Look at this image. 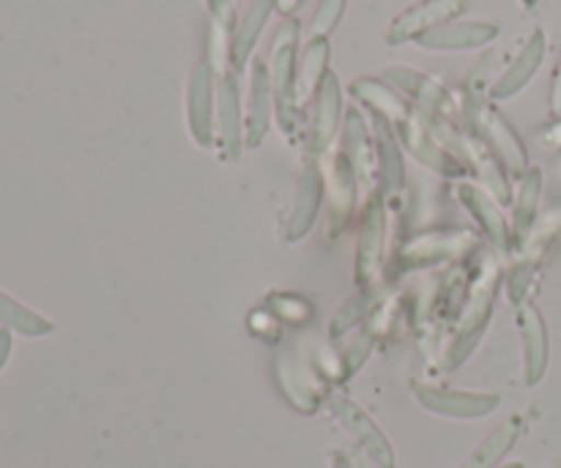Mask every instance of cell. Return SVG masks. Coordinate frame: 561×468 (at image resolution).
I'll use <instances>...</instances> for the list:
<instances>
[{"instance_id":"1","label":"cell","mask_w":561,"mask_h":468,"mask_svg":"<svg viewBox=\"0 0 561 468\" xmlns=\"http://www.w3.org/2000/svg\"><path fill=\"white\" fill-rule=\"evenodd\" d=\"M460 124H463L466 132H471V135L485 142L488 151L504 164L510 175L524 179L529 173L531 164L524 140L507 124V118L488 102V93L460 91Z\"/></svg>"},{"instance_id":"2","label":"cell","mask_w":561,"mask_h":468,"mask_svg":"<svg viewBox=\"0 0 561 468\" xmlns=\"http://www.w3.org/2000/svg\"><path fill=\"white\" fill-rule=\"evenodd\" d=\"M299 20H285L274 33L272 60H268V75H272L274 113H277L279 129L288 135V140L299 137L301 110L296 107V71H299Z\"/></svg>"},{"instance_id":"3","label":"cell","mask_w":561,"mask_h":468,"mask_svg":"<svg viewBox=\"0 0 561 468\" xmlns=\"http://www.w3.org/2000/svg\"><path fill=\"white\" fill-rule=\"evenodd\" d=\"M214 137H217L219 159L236 162L247 146L244 107H241V75L236 69L219 71L217 80V113H214Z\"/></svg>"},{"instance_id":"4","label":"cell","mask_w":561,"mask_h":468,"mask_svg":"<svg viewBox=\"0 0 561 468\" xmlns=\"http://www.w3.org/2000/svg\"><path fill=\"white\" fill-rule=\"evenodd\" d=\"M214 113H217V66L211 55L197 60L186 85V126L192 140L206 151L217 148L214 137Z\"/></svg>"},{"instance_id":"5","label":"cell","mask_w":561,"mask_h":468,"mask_svg":"<svg viewBox=\"0 0 561 468\" xmlns=\"http://www.w3.org/2000/svg\"><path fill=\"white\" fill-rule=\"evenodd\" d=\"M392 129H394V135L403 140V146L409 148V151L414 153L422 164H425V168L436 170V173L447 175V179H463V175L471 173V170L466 168L458 157H455V153H449L447 148H444L442 142L431 135V129H427L425 118H422V113L416 104L411 107V113L405 115L398 126H392Z\"/></svg>"},{"instance_id":"6","label":"cell","mask_w":561,"mask_h":468,"mask_svg":"<svg viewBox=\"0 0 561 468\" xmlns=\"http://www.w3.org/2000/svg\"><path fill=\"white\" fill-rule=\"evenodd\" d=\"M383 75L420 110L438 115V118L460 121V99L449 88H444L442 82L433 80L431 75L411 69V66H389V69H383Z\"/></svg>"},{"instance_id":"7","label":"cell","mask_w":561,"mask_h":468,"mask_svg":"<svg viewBox=\"0 0 561 468\" xmlns=\"http://www.w3.org/2000/svg\"><path fill=\"white\" fill-rule=\"evenodd\" d=\"M496 285H499V277L493 269L488 277H482L480 283H477L474 294H471L469 299V307L460 312L458 334H455L453 345H449L447 351V367H458L460 362H466V356H469L471 351H474V345L482 340V334H485L488 329V321H491Z\"/></svg>"},{"instance_id":"8","label":"cell","mask_w":561,"mask_h":468,"mask_svg":"<svg viewBox=\"0 0 561 468\" xmlns=\"http://www.w3.org/2000/svg\"><path fill=\"white\" fill-rule=\"evenodd\" d=\"M383 241H387V208H383V197L376 192L367 201L359 225V244H356L354 266V283L359 288H370L376 283L378 272H381L383 247H387Z\"/></svg>"},{"instance_id":"9","label":"cell","mask_w":561,"mask_h":468,"mask_svg":"<svg viewBox=\"0 0 561 468\" xmlns=\"http://www.w3.org/2000/svg\"><path fill=\"white\" fill-rule=\"evenodd\" d=\"M340 121H343V88H340L337 75L332 69L323 75L316 96H312V118L310 132H307V153L310 159H318L327 153L332 140L337 137Z\"/></svg>"},{"instance_id":"10","label":"cell","mask_w":561,"mask_h":468,"mask_svg":"<svg viewBox=\"0 0 561 468\" xmlns=\"http://www.w3.org/2000/svg\"><path fill=\"white\" fill-rule=\"evenodd\" d=\"M323 184H327V228L332 239H337L345 228H348L351 217H354L356 206V190H359V179H356L354 168H351L348 157L343 151H334L329 157L327 170H323Z\"/></svg>"},{"instance_id":"11","label":"cell","mask_w":561,"mask_h":468,"mask_svg":"<svg viewBox=\"0 0 561 468\" xmlns=\"http://www.w3.org/2000/svg\"><path fill=\"white\" fill-rule=\"evenodd\" d=\"M466 0H422L420 5H411L403 14L394 16L387 27V44H405L414 42L422 33L433 27L453 22L466 11Z\"/></svg>"},{"instance_id":"12","label":"cell","mask_w":561,"mask_h":468,"mask_svg":"<svg viewBox=\"0 0 561 468\" xmlns=\"http://www.w3.org/2000/svg\"><path fill=\"white\" fill-rule=\"evenodd\" d=\"M546 53H548L546 31H542V27H535V31H531V36L524 42V47L518 49V55L510 60L507 69H504L502 75H499V80L493 82L488 96H491L493 102H507V99L518 96V93L524 91L531 80H535V75L540 71L542 60H546Z\"/></svg>"},{"instance_id":"13","label":"cell","mask_w":561,"mask_h":468,"mask_svg":"<svg viewBox=\"0 0 561 468\" xmlns=\"http://www.w3.org/2000/svg\"><path fill=\"white\" fill-rule=\"evenodd\" d=\"M323 195H327V184H323V170L318 164V159H310L301 173L299 186H296L294 206H290L288 219H285V241L296 244L299 239H305L310 233L312 222L318 217V208H321Z\"/></svg>"},{"instance_id":"14","label":"cell","mask_w":561,"mask_h":468,"mask_svg":"<svg viewBox=\"0 0 561 468\" xmlns=\"http://www.w3.org/2000/svg\"><path fill=\"white\" fill-rule=\"evenodd\" d=\"M474 247H477V239L471 233H460V230H438V233H427V236H420V239L409 241V244L400 250V263H403V269L431 266V263L463 258L466 252L474 250Z\"/></svg>"},{"instance_id":"15","label":"cell","mask_w":561,"mask_h":468,"mask_svg":"<svg viewBox=\"0 0 561 468\" xmlns=\"http://www.w3.org/2000/svg\"><path fill=\"white\" fill-rule=\"evenodd\" d=\"M502 27L496 22H444V25L433 27V31L422 33L414 38V44L425 49H436V53H458V49H480L491 44L499 36Z\"/></svg>"},{"instance_id":"16","label":"cell","mask_w":561,"mask_h":468,"mask_svg":"<svg viewBox=\"0 0 561 468\" xmlns=\"http://www.w3.org/2000/svg\"><path fill=\"white\" fill-rule=\"evenodd\" d=\"M343 153L348 157L356 179L365 190H370L373 181L378 179V146L376 135L367 126L365 115L356 107H348L345 113V132H343Z\"/></svg>"},{"instance_id":"17","label":"cell","mask_w":561,"mask_h":468,"mask_svg":"<svg viewBox=\"0 0 561 468\" xmlns=\"http://www.w3.org/2000/svg\"><path fill=\"white\" fill-rule=\"evenodd\" d=\"M458 197H460V203H463V206L474 214L477 222H480V228H482V233L491 239V244L496 247V250H502V252L513 250L515 247L513 244V225L504 219L502 203H499L491 192L482 190V186H477V184H466V181H460Z\"/></svg>"},{"instance_id":"18","label":"cell","mask_w":561,"mask_h":468,"mask_svg":"<svg viewBox=\"0 0 561 468\" xmlns=\"http://www.w3.org/2000/svg\"><path fill=\"white\" fill-rule=\"evenodd\" d=\"M274 113L272 75H268L266 60L255 58L250 69V96H247L244 126H247V148H257L266 140L268 124Z\"/></svg>"},{"instance_id":"19","label":"cell","mask_w":561,"mask_h":468,"mask_svg":"<svg viewBox=\"0 0 561 468\" xmlns=\"http://www.w3.org/2000/svg\"><path fill=\"white\" fill-rule=\"evenodd\" d=\"M274 11V0H250V5L241 14L239 25L233 27L228 38V64L230 69L241 71L247 69V64L252 60V53H255V44L261 38L263 27H266L268 16Z\"/></svg>"},{"instance_id":"20","label":"cell","mask_w":561,"mask_h":468,"mask_svg":"<svg viewBox=\"0 0 561 468\" xmlns=\"http://www.w3.org/2000/svg\"><path fill=\"white\" fill-rule=\"evenodd\" d=\"M416 400L425 409L444 416H460V420H474V416L491 414L499 406L496 395H471V392H447V389H433L425 384L414 387Z\"/></svg>"},{"instance_id":"21","label":"cell","mask_w":561,"mask_h":468,"mask_svg":"<svg viewBox=\"0 0 561 468\" xmlns=\"http://www.w3.org/2000/svg\"><path fill=\"white\" fill-rule=\"evenodd\" d=\"M332 406H334V414L340 416V422L351 431V436L359 438V444L365 447V453L370 455L373 464L381 468H394L392 447H389L383 433L376 427V422H373L359 406L351 403V400L345 398H334Z\"/></svg>"},{"instance_id":"22","label":"cell","mask_w":561,"mask_h":468,"mask_svg":"<svg viewBox=\"0 0 561 468\" xmlns=\"http://www.w3.org/2000/svg\"><path fill=\"white\" fill-rule=\"evenodd\" d=\"M518 329L524 340V362H526V384H537L546 376L548 367V329L546 318L540 316L535 305L518 307Z\"/></svg>"},{"instance_id":"23","label":"cell","mask_w":561,"mask_h":468,"mask_svg":"<svg viewBox=\"0 0 561 468\" xmlns=\"http://www.w3.org/2000/svg\"><path fill=\"white\" fill-rule=\"evenodd\" d=\"M351 93H354L365 107H370V113L381 115V118H387L392 126H398L400 121L411 113V107H414V104L405 102L394 88L376 80V77H359V80H354L351 82Z\"/></svg>"},{"instance_id":"24","label":"cell","mask_w":561,"mask_h":468,"mask_svg":"<svg viewBox=\"0 0 561 468\" xmlns=\"http://www.w3.org/2000/svg\"><path fill=\"white\" fill-rule=\"evenodd\" d=\"M373 135H376V146H378V181L383 184L387 192H400L405 181V170H403V157H400V146H398V135H394L392 124L381 115L373 113Z\"/></svg>"},{"instance_id":"25","label":"cell","mask_w":561,"mask_h":468,"mask_svg":"<svg viewBox=\"0 0 561 468\" xmlns=\"http://www.w3.org/2000/svg\"><path fill=\"white\" fill-rule=\"evenodd\" d=\"M542 195V170L529 168V173L520 179L518 192H515V208H513V244L524 247L526 239L531 236L537 225V208H540Z\"/></svg>"},{"instance_id":"26","label":"cell","mask_w":561,"mask_h":468,"mask_svg":"<svg viewBox=\"0 0 561 468\" xmlns=\"http://www.w3.org/2000/svg\"><path fill=\"white\" fill-rule=\"evenodd\" d=\"M329 71V38H307L305 55L299 60V71H296V107H305L312 96H316L318 85H321L323 75Z\"/></svg>"},{"instance_id":"27","label":"cell","mask_w":561,"mask_h":468,"mask_svg":"<svg viewBox=\"0 0 561 468\" xmlns=\"http://www.w3.org/2000/svg\"><path fill=\"white\" fill-rule=\"evenodd\" d=\"M518 427H520L518 416H513V420L504 422L502 427H496V431L488 436V442L482 444V447L477 449L469 460H466L463 468H493L496 466L499 460L510 453V447L515 444V438H518Z\"/></svg>"},{"instance_id":"28","label":"cell","mask_w":561,"mask_h":468,"mask_svg":"<svg viewBox=\"0 0 561 468\" xmlns=\"http://www.w3.org/2000/svg\"><path fill=\"white\" fill-rule=\"evenodd\" d=\"M540 261H542V258L524 252V258H520V261H515L513 266H510L507 279H504V288H507V299L513 301L515 307L526 305V296L531 294V285H535Z\"/></svg>"},{"instance_id":"29","label":"cell","mask_w":561,"mask_h":468,"mask_svg":"<svg viewBox=\"0 0 561 468\" xmlns=\"http://www.w3.org/2000/svg\"><path fill=\"white\" fill-rule=\"evenodd\" d=\"M376 301H378V296L367 288L362 290V294H356L354 299L345 301V305L337 310V316L332 318V329H329V334H332V338H340L345 329L356 327L362 318L370 316L373 307H376Z\"/></svg>"},{"instance_id":"30","label":"cell","mask_w":561,"mask_h":468,"mask_svg":"<svg viewBox=\"0 0 561 468\" xmlns=\"http://www.w3.org/2000/svg\"><path fill=\"white\" fill-rule=\"evenodd\" d=\"M345 9H348V0H318L310 20V38H329V33L343 22Z\"/></svg>"},{"instance_id":"31","label":"cell","mask_w":561,"mask_h":468,"mask_svg":"<svg viewBox=\"0 0 561 468\" xmlns=\"http://www.w3.org/2000/svg\"><path fill=\"white\" fill-rule=\"evenodd\" d=\"M493 64H496V53L493 49H488L485 55H480V58L474 60V64L469 66V71H466V80H463V91H471V93H491V75H493Z\"/></svg>"},{"instance_id":"32","label":"cell","mask_w":561,"mask_h":468,"mask_svg":"<svg viewBox=\"0 0 561 468\" xmlns=\"http://www.w3.org/2000/svg\"><path fill=\"white\" fill-rule=\"evenodd\" d=\"M370 349H373L370 329H362V332H356L354 343L348 345V351H345V356H343V376H354V373L365 365L367 356H370Z\"/></svg>"},{"instance_id":"33","label":"cell","mask_w":561,"mask_h":468,"mask_svg":"<svg viewBox=\"0 0 561 468\" xmlns=\"http://www.w3.org/2000/svg\"><path fill=\"white\" fill-rule=\"evenodd\" d=\"M206 9L211 14L214 27L230 36L236 27V0H206Z\"/></svg>"},{"instance_id":"34","label":"cell","mask_w":561,"mask_h":468,"mask_svg":"<svg viewBox=\"0 0 561 468\" xmlns=\"http://www.w3.org/2000/svg\"><path fill=\"white\" fill-rule=\"evenodd\" d=\"M548 107H551L553 118H561V53L557 66H553L551 77V96H548Z\"/></svg>"},{"instance_id":"35","label":"cell","mask_w":561,"mask_h":468,"mask_svg":"<svg viewBox=\"0 0 561 468\" xmlns=\"http://www.w3.org/2000/svg\"><path fill=\"white\" fill-rule=\"evenodd\" d=\"M540 146L548 151H561V118H553L546 129L540 132Z\"/></svg>"},{"instance_id":"36","label":"cell","mask_w":561,"mask_h":468,"mask_svg":"<svg viewBox=\"0 0 561 468\" xmlns=\"http://www.w3.org/2000/svg\"><path fill=\"white\" fill-rule=\"evenodd\" d=\"M299 5H301V0H274V11H279V14L283 16H294L296 11H299Z\"/></svg>"},{"instance_id":"37","label":"cell","mask_w":561,"mask_h":468,"mask_svg":"<svg viewBox=\"0 0 561 468\" xmlns=\"http://www.w3.org/2000/svg\"><path fill=\"white\" fill-rule=\"evenodd\" d=\"M332 460H334V468H354L348 460H345L343 453H332Z\"/></svg>"},{"instance_id":"38","label":"cell","mask_w":561,"mask_h":468,"mask_svg":"<svg viewBox=\"0 0 561 468\" xmlns=\"http://www.w3.org/2000/svg\"><path fill=\"white\" fill-rule=\"evenodd\" d=\"M518 3L524 11H535L537 5H540V0H518Z\"/></svg>"},{"instance_id":"39","label":"cell","mask_w":561,"mask_h":468,"mask_svg":"<svg viewBox=\"0 0 561 468\" xmlns=\"http://www.w3.org/2000/svg\"><path fill=\"white\" fill-rule=\"evenodd\" d=\"M359 468H376L367 458H359Z\"/></svg>"},{"instance_id":"40","label":"cell","mask_w":561,"mask_h":468,"mask_svg":"<svg viewBox=\"0 0 561 468\" xmlns=\"http://www.w3.org/2000/svg\"><path fill=\"white\" fill-rule=\"evenodd\" d=\"M504 468H520V466H518V464H515V466H504Z\"/></svg>"}]
</instances>
